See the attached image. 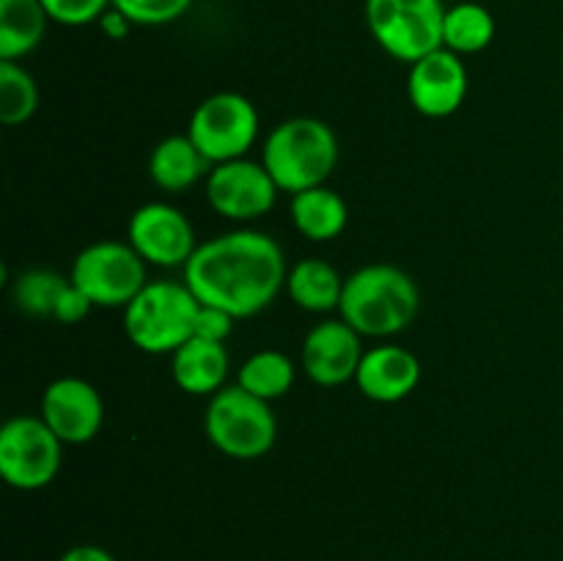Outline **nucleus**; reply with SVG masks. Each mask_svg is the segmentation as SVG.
<instances>
[{
    "mask_svg": "<svg viewBox=\"0 0 563 561\" xmlns=\"http://www.w3.org/2000/svg\"><path fill=\"white\" fill-rule=\"evenodd\" d=\"M289 270L278 242L264 231H229L201 242L185 264V284L201 306L247 319L273 306Z\"/></svg>",
    "mask_w": 563,
    "mask_h": 561,
    "instance_id": "f257e3e1",
    "label": "nucleus"
},
{
    "mask_svg": "<svg viewBox=\"0 0 563 561\" xmlns=\"http://www.w3.org/2000/svg\"><path fill=\"white\" fill-rule=\"evenodd\" d=\"M339 311L361 336L388 339L416 322L421 292L416 278L396 264H368L344 278Z\"/></svg>",
    "mask_w": 563,
    "mask_h": 561,
    "instance_id": "f03ea898",
    "label": "nucleus"
},
{
    "mask_svg": "<svg viewBox=\"0 0 563 561\" xmlns=\"http://www.w3.org/2000/svg\"><path fill=\"white\" fill-rule=\"evenodd\" d=\"M262 163L275 185L295 196L330 179L339 165V138L322 119L297 116L269 132Z\"/></svg>",
    "mask_w": 563,
    "mask_h": 561,
    "instance_id": "7ed1b4c3",
    "label": "nucleus"
},
{
    "mask_svg": "<svg viewBox=\"0 0 563 561\" xmlns=\"http://www.w3.org/2000/svg\"><path fill=\"white\" fill-rule=\"evenodd\" d=\"M201 302L187 284L148 280L124 308V333L146 355H174L192 339Z\"/></svg>",
    "mask_w": 563,
    "mask_h": 561,
    "instance_id": "20e7f679",
    "label": "nucleus"
},
{
    "mask_svg": "<svg viewBox=\"0 0 563 561\" xmlns=\"http://www.w3.org/2000/svg\"><path fill=\"white\" fill-rule=\"evenodd\" d=\"M203 429L209 443L231 460H258L278 438V421L269 402L247 394L240 383L220 388L209 399Z\"/></svg>",
    "mask_w": 563,
    "mask_h": 561,
    "instance_id": "39448f33",
    "label": "nucleus"
},
{
    "mask_svg": "<svg viewBox=\"0 0 563 561\" xmlns=\"http://www.w3.org/2000/svg\"><path fill=\"white\" fill-rule=\"evenodd\" d=\"M363 11L374 42L390 58L416 64L443 47V0H366Z\"/></svg>",
    "mask_w": 563,
    "mask_h": 561,
    "instance_id": "423d86ee",
    "label": "nucleus"
},
{
    "mask_svg": "<svg viewBox=\"0 0 563 561\" xmlns=\"http://www.w3.org/2000/svg\"><path fill=\"white\" fill-rule=\"evenodd\" d=\"M69 280L97 308H126L148 284L146 262L130 242H91L71 262Z\"/></svg>",
    "mask_w": 563,
    "mask_h": 561,
    "instance_id": "0eeeda50",
    "label": "nucleus"
},
{
    "mask_svg": "<svg viewBox=\"0 0 563 561\" xmlns=\"http://www.w3.org/2000/svg\"><path fill=\"white\" fill-rule=\"evenodd\" d=\"M64 443L42 416L9 418L0 429V476L9 487L31 493L58 476Z\"/></svg>",
    "mask_w": 563,
    "mask_h": 561,
    "instance_id": "6e6552de",
    "label": "nucleus"
},
{
    "mask_svg": "<svg viewBox=\"0 0 563 561\" xmlns=\"http://www.w3.org/2000/svg\"><path fill=\"white\" fill-rule=\"evenodd\" d=\"M187 138L212 165L242 160L258 138L256 105L234 91L212 94L192 110Z\"/></svg>",
    "mask_w": 563,
    "mask_h": 561,
    "instance_id": "1a4fd4ad",
    "label": "nucleus"
},
{
    "mask_svg": "<svg viewBox=\"0 0 563 561\" xmlns=\"http://www.w3.org/2000/svg\"><path fill=\"white\" fill-rule=\"evenodd\" d=\"M280 187L264 168V163L253 160H231L214 165L207 174L209 207L229 220H256L264 218L278 201Z\"/></svg>",
    "mask_w": 563,
    "mask_h": 561,
    "instance_id": "9d476101",
    "label": "nucleus"
},
{
    "mask_svg": "<svg viewBox=\"0 0 563 561\" xmlns=\"http://www.w3.org/2000/svg\"><path fill=\"white\" fill-rule=\"evenodd\" d=\"M130 245L154 267H185L196 253V231L181 209L165 201L143 204L126 226Z\"/></svg>",
    "mask_w": 563,
    "mask_h": 561,
    "instance_id": "9b49d317",
    "label": "nucleus"
},
{
    "mask_svg": "<svg viewBox=\"0 0 563 561\" xmlns=\"http://www.w3.org/2000/svg\"><path fill=\"white\" fill-rule=\"evenodd\" d=\"M42 418L64 446L91 443L104 421L99 391L82 377H58L44 388Z\"/></svg>",
    "mask_w": 563,
    "mask_h": 561,
    "instance_id": "f8f14e48",
    "label": "nucleus"
},
{
    "mask_svg": "<svg viewBox=\"0 0 563 561\" xmlns=\"http://www.w3.org/2000/svg\"><path fill=\"white\" fill-rule=\"evenodd\" d=\"M407 97L412 108L427 119L454 116L467 97V69L462 55L440 47L410 64Z\"/></svg>",
    "mask_w": 563,
    "mask_h": 561,
    "instance_id": "ddd939ff",
    "label": "nucleus"
},
{
    "mask_svg": "<svg viewBox=\"0 0 563 561\" xmlns=\"http://www.w3.org/2000/svg\"><path fill=\"white\" fill-rule=\"evenodd\" d=\"M363 361L361 333L344 319H328L308 330L302 341V369L324 388H335L355 380Z\"/></svg>",
    "mask_w": 563,
    "mask_h": 561,
    "instance_id": "4468645a",
    "label": "nucleus"
},
{
    "mask_svg": "<svg viewBox=\"0 0 563 561\" xmlns=\"http://www.w3.org/2000/svg\"><path fill=\"white\" fill-rule=\"evenodd\" d=\"M418 383H421V361L416 352L396 344H383L363 352L361 369L355 374L357 391L379 405L407 399L418 388Z\"/></svg>",
    "mask_w": 563,
    "mask_h": 561,
    "instance_id": "2eb2a0df",
    "label": "nucleus"
},
{
    "mask_svg": "<svg viewBox=\"0 0 563 561\" xmlns=\"http://www.w3.org/2000/svg\"><path fill=\"white\" fill-rule=\"evenodd\" d=\"M170 374L176 385L190 396H214L229 374V352L225 344L203 341L192 336L170 355Z\"/></svg>",
    "mask_w": 563,
    "mask_h": 561,
    "instance_id": "dca6fc26",
    "label": "nucleus"
},
{
    "mask_svg": "<svg viewBox=\"0 0 563 561\" xmlns=\"http://www.w3.org/2000/svg\"><path fill=\"white\" fill-rule=\"evenodd\" d=\"M289 212L295 229L311 242L335 240L346 229V220H350V209H346L344 198L324 185L295 193Z\"/></svg>",
    "mask_w": 563,
    "mask_h": 561,
    "instance_id": "f3484780",
    "label": "nucleus"
},
{
    "mask_svg": "<svg viewBox=\"0 0 563 561\" xmlns=\"http://www.w3.org/2000/svg\"><path fill=\"white\" fill-rule=\"evenodd\" d=\"M214 165L196 148V143L187 135H170L154 146L148 157V176L157 187L168 193L187 190L196 185L203 174H209Z\"/></svg>",
    "mask_w": 563,
    "mask_h": 561,
    "instance_id": "a211bd4d",
    "label": "nucleus"
},
{
    "mask_svg": "<svg viewBox=\"0 0 563 561\" xmlns=\"http://www.w3.org/2000/svg\"><path fill=\"white\" fill-rule=\"evenodd\" d=\"M286 292H289L291 302L302 311L328 314L341 306L344 278H341L333 264L322 262V258H300L289 267Z\"/></svg>",
    "mask_w": 563,
    "mask_h": 561,
    "instance_id": "6ab92c4d",
    "label": "nucleus"
},
{
    "mask_svg": "<svg viewBox=\"0 0 563 561\" xmlns=\"http://www.w3.org/2000/svg\"><path fill=\"white\" fill-rule=\"evenodd\" d=\"M49 14L42 0H0V61L31 55L47 33Z\"/></svg>",
    "mask_w": 563,
    "mask_h": 561,
    "instance_id": "aec40b11",
    "label": "nucleus"
},
{
    "mask_svg": "<svg viewBox=\"0 0 563 561\" xmlns=\"http://www.w3.org/2000/svg\"><path fill=\"white\" fill-rule=\"evenodd\" d=\"M495 38V20L489 9L476 0L445 6L443 47L456 55H476L487 50Z\"/></svg>",
    "mask_w": 563,
    "mask_h": 561,
    "instance_id": "412c9836",
    "label": "nucleus"
},
{
    "mask_svg": "<svg viewBox=\"0 0 563 561\" xmlns=\"http://www.w3.org/2000/svg\"><path fill=\"white\" fill-rule=\"evenodd\" d=\"M240 385L264 402L280 399L295 385V363L278 350H262L242 363Z\"/></svg>",
    "mask_w": 563,
    "mask_h": 561,
    "instance_id": "4be33fe9",
    "label": "nucleus"
},
{
    "mask_svg": "<svg viewBox=\"0 0 563 561\" xmlns=\"http://www.w3.org/2000/svg\"><path fill=\"white\" fill-rule=\"evenodd\" d=\"M38 86L31 72L16 61H0V121L20 127L36 113Z\"/></svg>",
    "mask_w": 563,
    "mask_h": 561,
    "instance_id": "5701e85b",
    "label": "nucleus"
},
{
    "mask_svg": "<svg viewBox=\"0 0 563 561\" xmlns=\"http://www.w3.org/2000/svg\"><path fill=\"white\" fill-rule=\"evenodd\" d=\"M69 280L55 270H27L11 286V300L27 317L53 319L55 302Z\"/></svg>",
    "mask_w": 563,
    "mask_h": 561,
    "instance_id": "b1692460",
    "label": "nucleus"
},
{
    "mask_svg": "<svg viewBox=\"0 0 563 561\" xmlns=\"http://www.w3.org/2000/svg\"><path fill=\"white\" fill-rule=\"evenodd\" d=\"M190 6L192 0H113V9H119L132 25H168Z\"/></svg>",
    "mask_w": 563,
    "mask_h": 561,
    "instance_id": "393cba45",
    "label": "nucleus"
},
{
    "mask_svg": "<svg viewBox=\"0 0 563 561\" xmlns=\"http://www.w3.org/2000/svg\"><path fill=\"white\" fill-rule=\"evenodd\" d=\"M49 20L66 28H82L99 22L104 11L113 6V0H42Z\"/></svg>",
    "mask_w": 563,
    "mask_h": 561,
    "instance_id": "a878e982",
    "label": "nucleus"
},
{
    "mask_svg": "<svg viewBox=\"0 0 563 561\" xmlns=\"http://www.w3.org/2000/svg\"><path fill=\"white\" fill-rule=\"evenodd\" d=\"M234 330V317L223 308L214 306H201L196 314V328H192V336L203 341H218V344H225V339Z\"/></svg>",
    "mask_w": 563,
    "mask_h": 561,
    "instance_id": "bb28decb",
    "label": "nucleus"
},
{
    "mask_svg": "<svg viewBox=\"0 0 563 561\" xmlns=\"http://www.w3.org/2000/svg\"><path fill=\"white\" fill-rule=\"evenodd\" d=\"M91 308H93V302L88 300L86 292H80L69 280V284H66V289L60 292L58 302H55L53 319L60 324H77L88 317V311H91Z\"/></svg>",
    "mask_w": 563,
    "mask_h": 561,
    "instance_id": "cd10ccee",
    "label": "nucleus"
},
{
    "mask_svg": "<svg viewBox=\"0 0 563 561\" xmlns=\"http://www.w3.org/2000/svg\"><path fill=\"white\" fill-rule=\"evenodd\" d=\"M58 561H115V556L99 544H75Z\"/></svg>",
    "mask_w": 563,
    "mask_h": 561,
    "instance_id": "c85d7f7f",
    "label": "nucleus"
},
{
    "mask_svg": "<svg viewBox=\"0 0 563 561\" xmlns=\"http://www.w3.org/2000/svg\"><path fill=\"white\" fill-rule=\"evenodd\" d=\"M99 28H102L104 36H110V38H124L126 33H130L132 22L126 20V16L121 14L119 9H113V6H110V9L104 11L102 20H99Z\"/></svg>",
    "mask_w": 563,
    "mask_h": 561,
    "instance_id": "c756f323",
    "label": "nucleus"
},
{
    "mask_svg": "<svg viewBox=\"0 0 563 561\" xmlns=\"http://www.w3.org/2000/svg\"><path fill=\"white\" fill-rule=\"evenodd\" d=\"M443 3H451V6H454V3H465V0H443Z\"/></svg>",
    "mask_w": 563,
    "mask_h": 561,
    "instance_id": "7c9ffc66",
    "label": "nucleus"
}]
</instances>
